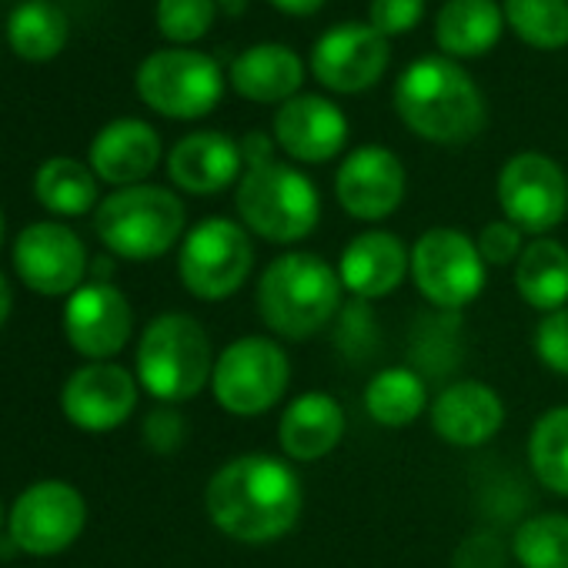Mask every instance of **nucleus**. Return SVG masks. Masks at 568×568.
<instances>
[{
  "mask_svg": "<svg viewBox=\"0 0 568 568\" xmlns=\"http://www.w3.org/2000/svg\"><path fill=\"white\" fill-rule=\"evenodd\" d=\"M144 442L154 448V452H174L181 442H184V418L171 408H158L148 415L144 422Z\"/></svg>",
  "mask_w": 568,
  "mask_h": 568,
  "instance_id": "38",
  "label": "nucleus"
},
{
  "mask_svg": "<svg viewBox=\"0 0 568 568\" xmlns=\"http://www.w3.org/2000/svg\"><path fill=\"white\" fill-rule=\"evenodd\" d=\"M241 144L217 131H194L168 154L171 181L187 194H217L241 181Z\"/></svg>",
  "mask_w": 568,
  "mask_h": 568,
  "instance_id": "22",
  "label": "nucleus"
},
{
  "mask_svg": "<svg viewBox=\"0 0 568 568\" xmlns=\"http://www.w3.org/2000/svg\"><path fill=\"white\" fill-rule=\"evenodd\" d=\"M302 505L305 491L295 468L264 452L224 462L204 491V508L214 528L244 545L284 538L298 525Z\"/></svg>",
  "mask_w": 568,
  "mask_h": 568,
  "instance_id": "1",
  "label": "nucleus"
},
{
  "mask_svg": "<svg viewBox=\"0 0 568 568\" xmlns=\"http://www.w3.org/2000/svg\"><path fill=\"white\" fill-rule=\"evenodd\" d=\"M0 244H4V214H0Z\"/></svg>",
  "mask_w": 568,
  "mask_h": 568,
  "instance_id": "43",
  "label": "nucleus"
},
{
  "mask_svg": "<svg viewBox=\"0 0 568 568\" xmlns=\"http://www.w3.org/2000/svg\"><path fill=\"white\" fill-rule=\"evenodd\" d=\"M372 28L385 38L408 34L425 18V0H372L368 4Z\"/></svg>",
  "mask_w": 568,
  "mask_h": 568,
  "instance_id": "35",
  "label": "nucleus"
},
{
  "mask_svg": "<svg viewBox=\"0 0 568 568\" xmlns=\"http://www.w3.org/2000/svg\"><path fill=\"white\" fill-rule=\"evenodd\" d=\"M138 405V382L128 368L94 362L74 372L61 392V412L84 432H111L131 418Z\"/></svg>",
  "mask_w": 568,
  "mask_h": 568,
  "instance_id": "18",
  "label": "nucleus"
},
{
  "mask_svg": "<svg viewBox=\"0 0 568 568\" xmlns=\"http://www.w3.org/2000/svg\"><path fill=\"white\" fill-rule=\"evenodd\" d=\"M405 164L382 144L355 148L335 174L338 204L358 221H382L395 214L405 201Z\"/></svg>",
  "mask_w": 568,
  "mask_h": 568,
  "instance_id": "15",
  "label": "nucleus"
},
{
  "mask_svg": "<svg viewBox=\"0 0 568 568\" xmlns=\"http://www.w3.org/2000/svg\"><path fill=\"white\" fill-rule=\"evenodd\" d=\"M511 555L521 568H568V515L541 511L511 535Z\"/></svg>",
  "mask_w": 568,
  "mask_h": 568,
  "instance_id": "31",
  "label": "nucleus"
},
{
  "mask_svg": "<svg viewBox=\"0 0 568 568\" xmlns=\"http://www.w3.org/2000/svg\"><path fill=\"white\" fill-rule=\"evenodd\" d=\"M8 315H11V284L4 274H0V328H4Z\"/></svg>",
  "mask_w": 568,
  "mask_h": 568,
  "instance_id": "41",
  "label": "nucleus"
},
{
  "mask_svg": "<svg viewBox=\"0 0 568 568\" xmlns=\"http://www.w3.org/2000/svg\"><path fill=\"white\" fill-rule=\"evenodd\" d=\"M88 521L81 491L68 481H38L11 508V538L28 555H58L78 541Z\"/></svg>",
  "mask_w": 568,
  "mask_h": 568,
  "instance_id": "12",
  "label": "nucleus"
},
{
  "mask_svg": "<svg viewBox=\"0 0 568 568\" xmlns=\"http://www.w3.org/2000/svg\"><path fill=\"white\" fill-rule=\"evenodd\" d=\"M515 288L535 312L568 308V251L555 237H535L515 261Z\"/></svg>",
  "mask_w": 568,
  "mask_h": 568,
  "instance_id": "26",
  "label": "nucleus"
},
{
  "mask_svg": "<svg viewBox=\"0 0 568 568\" xmlns=\"http://www.w3.org/2000/svg\"><path fill=\"white\" fill-rule=\"evenodd\" d=\"M0 525H4V508H0Z\"/></svg>",
  "mask_w": 568,
  "mask_h": 568,
  "instance_id": "44",
  "label": "nucleus"
},
{
  "mask_svg": "<svg viewBox=\"0 0 568 568\" xmlns=\"http://www.w3.org/2000/svg\"><path fill=\"white\" fill-rule=\"evenodd\" d=\"M345 435V408L325 392H305L277 422L281 452L295 462H318L338 448Z\"/></svg>",
  "mask_w": 568,
  "mask_h": 568,
  "instance_id": "23",
  "label": "nucleus"
},
{
  "mask_svg": "<svg viewBox=\"0 0 568 568\" xmlns=\"http://www.w3.org/2000/svg\"><path fill=\"white\" fill-rule=\"evenodd\" d=\"M528 465L548 491L568 498V405L548 408L531 425Z\"/></svg>",
  "mask_w": 568,
  "mask_h": 568,
  "instance_id": "30",
  "label": "nucleus"
},
{
  "mask_svg": "<svg viewBox=\"0 0 568 568\" xmlns=\"http://www.w3.org/2000/svg\"><path fill=\"white\" fill-rule=\"evenodd\" d=\"M94 231L108 251L128 261H151L178 244L184 231V204L158 184L121 187L98 204Z\"/></svg>",
  "mask_w": 568,
  "mask_h": 568,
  "instance_id": "6",
  "label": "nucleus"
},
{
  "mask_svg": "<svg viewBox=\"0 0 568 568\" xmlns=\"http://www.w3.org/2000/svg\"><path fill=\"white\" fill-rule=\"evenodd\" d=\"M271 148H274V144H271L267 134L251 131V134H244V141H241V158H244L247 168H261V164H271V161H274V151H271Z\"/></svg>",
  "mask_w": 568,
  "mask_h": 568,
  "instance_id": "39",
  "label": "nucleus"
},
{
  "mask_svg": "<svg viewBox=\"0 0 568 568\" xmlns=\"http://www.w3.org/2000/svg\"><path fill=\"white\" fill-rule=\"evenodd\" d=\"M254 244L247 227L231 217H207L194 224L181 244L178 271L184 288L201 302H224L247 281Z\"/></svg>",
  "mask_w": 568,
  "mask_h": 568,
  "instance_id": "9",
  "label": "nucleus"
},
{
  "mask_svg": "<svg viewBox=\"0 0 568 568\" xmlns=\"http://www.w3.org/2000/svg\"><path fill=\"white\" fill-rule=\"evenodd\" d=\"M292 382V362L284 355V348L271 338L247 335L231 342L211 375L214 398L224 412L237 418H254L271 412Z\"/></svg>",
  "mask_w": 568,
  "mask_h": 568,
  "instance_id": "8",
  "label": "nucleus"
},
{
  "mask_svg": "<svg viewBox=\"0 0 568 568\" xmlns=\"http://www.w3.org/2000/svg\"><path fill=\"white\" fill-rule=\"evenodd\" d=\"M505 31V14L495 0H445L435 18V41L448 58H481Z\"/></svg>",
  "mask_w": 568,
  "mask_h": 568,
  "instance_id": "25",
  "label": "nucleus"
},
{
  "mask_svg": "<svg viewBox=\"0 0 568 568\" xmlns=\"http://www.w3.org/2000/svg\"><path fill=\"white\" fill-rule=\"evenodd\" d=\"M217 11V0H158V31L171 44H194L211 31Z\"/></svg>",
  "mask_w": 568,
  "mask_h": 568,
  "instance_id": "33",
  "label": "nucleus"
},
{
  "mask_svg": "<svg viewBox=\"0 0 568 568\" xmlns=\"http://www.w3.org/2000/svg\"><path fill=\"white\" fill-rule=\"evenodd\" d=\"M412 277L435 308L458 312L485 288V257L468 234L432 227L412 247Z\"/></svg>",
  "mask_w": 568,
  "mask_h": 568,
  "instance_id": "10",
  "label": "nucleus"
},
{
  "mask_svg": "<svg viewBox=\"0 0 568 568\" xmlns=\"http://www.w3.org/2000/svg\"><path fill=\"white\" fill-rule=\"evenodd\" d=\"M88 161L101 181L114 187H134L158 168L161 138L141 118H118L98 131V138L91 141Z\"/></svg>",
  "mask_w": 568,
  "mask_h": 568,
  "instance_id": "21",
  "label": "nucleus"
},
{
  "mask_svg": "<svg viewBox=\"0 0 568 568\" xmlns=\"http://www.w3.org/2000/svg\"><path fill=\"white\" fill-rule=\"evenodd\" d=\"M395 111L432 144H468L485 128V98L452 58H418L395 84Z\"/></svg>",
  "mask_w": 568,
  "mask_h": 568,
  "instance_id": "2",
  "label": "nucleus"
},
{
  "mask_svg": "<svg viewBox=\"0 0 568 568\" xmlns=\"http://www.w3.org/2000/svg\"><path fill=\"white\" fill-rule=\"evenodd\" d=\"M498 204L521 234L541 237L568 214V178L548 154L521 151L498 174Z\"/></svg>",
  "mask_w": 568,
  "mask_h": 568,
  "instance_id": "11",
  "label": "nucleus"
},
{
  "mask_svg": "<svg viewBox=\"0 0 568 568\" xmlns=\"http://www.w3.org/2000/svg\"><path fill=\"white\" fill-rule=\"evenodd\" d=\"M274 141L284 154L302 164H325L348 144V118L335 101L322 94H298L277 108Z\"/></svg>",
  "mask_w": 568,
  "mask_h": 568,
  "instance_id": "17",
  "label": "nucleus"
},
{
  "mask_svg": "<svg viewBox=\"0 0 568 568\" xmlns=\"http://www.w3.org/2000/svg\"><path fill=\"white\" fill-rule=\"evenodd\" d=\"M505 425V402L485 382H455L432 402V428L455 448H478Z\"/></svg>",
  "mask_w": 568,
  "mask_h": 568,
  "instance_id": "20",
  "label": "nucleus"
},
{
  "mask_svg": "<svg viewBox=\"0 0 568 568\" xmlns=\"http://www.w3.org/2000/svg\"><path fill=\"white\" fill-rule=\"evenodd\" d=\"M392 44L372 24H338L325 31L312 51L315 81L335 94H362L382 81Z\"/></svg>",
  "mask_w": 568,
  "mask_h": 568,
  "instance_id": "13",
  "label": "nucleus"
},
{
  "mask_svg": "<svg viewBox=\"0 0 568 568\" xmlns=\"http://www.w3.org/2000/svg\"><path fill=\"white\" fill-rule=\"evenodd\" d=\"M505 24L535 51L568 44V0H505Z\"/></svg>",
  "mask_w": 568,
  "mask_h": 568,
  "instance_id": "32",
  "label": "nucleus"
},
{
  "mask_svg": "<svg viewBox=\"0 0 568 568\" xmlns=\"http://www.w3.org/2000/svg\"><path fill=\"white\" fill-rule=\"evenodd\" d=\"M217 8H221L224 14H231V18H234V14H241V11L247 8V0H217Z\"/></svg>",
  "mask_w": 568,
  "mask_h": 568,
  "instance_id": "42",
  "label": "nucleus"
},
{
  "mask_svg": "<svg viewBox=\"0 0 568 568\" xmlns=\"http://www.w3.org/2000/svg\"><path fill=\"white\" fill-rule=\"evenodd\" d=\"M71 34L68 14L51 0H24L8 21V44L24 61H51L64 51Z\"/></svg>",
  "mask_w": 568,
  "mask_h": 568,
  "instance_id": "27",
  "label": "nucleus"
},
{
  "mask_svg": "<svg viewBox=\"0 0 568 568\" xmlns=\"http://www.w3.org/2000/svg\"><path fill=\"white\" fill-rule=\"evenodd\" d=\"M455 568H505V545L495 531H471L455 548Z\"/></svg>",
  "mask_w": 568,
  "mask_h": 568,
  "instance_id": "37",
  "label": "nucleus"
},
{
  "mask_svg": "<svg viewBox=\"0 0 568 568\" xmlns=\"http://www.w3.org/2000/svg\"><path fill=\"white\" fill-rule=\"evenodd\" d=\"M34 197L64 217L88 214L98 201V174L74 158H51L34 174Z\"/></svg>",
  "mask_w": 568,
  "mask_h": 568,
  "instance_id": "28",
  "label": "nucleus"
},
{
  "mask_svg": "<svg viewBox=\"0 0 568 568\" xmlns=\"http://www.w3.org/2000/svg\"><path fill=\"white\" fill-rule=\"evenodd\" d=\"M14 267L38 295H74L88 271V251L71 227L58 221H38L18 234Z\"/></svg>",
  "mask_w": 568,
  "mask_h": 568,
  "instance_id": "14",
  "label": "nucleus"
},
{
  "mask_svg": "<svg viewBox=\"0 0 568 568\" xmlns=\"http://www.w3.org/2000/svg\"><path fill=\"white\" fill-rule=\"evenodd\" d=\"M207 332L181 312L154 318L138 342V382L158 402H187L214 375Z\"/></svg>",
  "mask_w": 568,
  "mask_h": 568,
  "instance_id": "5",
  "label": "nucleus"
},
{
  "mask_svg": "<svg viewBox=\"0 0 568 568\" xmlns=\"http://www.w3.org/2000/svg\"><path fill=\"white\" fill-rule=\"evenodd\" d=\"M267 4H274L281 14H292V18H308L315 14L325 0H267Z\"/></svg>",
  "mask_w": 568,
  "mask_h": 568,
  "instance_id": "40",
  "label": "nucleus"
},
{
  "mask_svg": "<svg viewBox=\"0 0 568 568\" xmlns=\"http://www.w3.org/2000/svg\"><path fill=\"white\" fill-rule=\"evenodd\" d=\"M134 88L151 111L174 121H194L217 108L224 78L214 58L191 48H164L141 61Z\"/></svg>",
  "mask_w": 568,
  "mask_h": 568,
  "instance_id": "7",
  "label": "nucleus"
},
{
  "mask_svg": "<svg viewBox=\"0 0 568 568\" xmlns=\"http://www.w3.org/2000/svg\"><path fill=\"white\" fill-rule=\"evenodd\" d=\"M428 408V388L412 368H385L365 388V412L385 428H405Z\"/></svg>",
  "mask_w": 568,
  "mask_h": 568,
  "instance_id": "29",
  "label": "nucleus"
},
{
  "mask_svg": "<svg viewBox=\"0 0 568 568\" xmlns=\"http://www.w3.org/2000/svg\"><path fill=\"white\" fill-rule=\"evenodd\" d=\"M338 274L345 292H352L355 298H388L402 288L405 274H412V251L392 231H365L352 237L342 251Z\"/></svg>",
  "mask_w": 568,
  "mask_h": 568,
  "instance_id": "19",
  "label": "nucleus"
},
{
  "mask_svg": "<svg viewBox=\"0 0 568 568\" xmlns=\"http://www.w3.org/2000/svg\"><path fill=\"white\" fill-rule=\"evenodd\" d=\"M342 274L312 251L274 257L257 281L261 322L288 342H305L332 325L342 308Z\"/></svg>",
  "mask_w": 568,
  "mask_h": 568,
  "instance_id": "3",
  "label": "nucleus"
},
{
  "mask_svg": "<svg viewBox=\"0 0 568 568\" xmlns=\"http://www.w3.org/2000/svg\"><path fill=\"white\" fill-rule=\"evenodd\" d=\"M535 355L555 375H568V308L545 315L535 328Z\"/></svg>",
  "mask_w": 568,
  "mask_h": 568,
  "instance_id": "34",
  "label": "nucleus"
},
{
  "mask_svg": "<svg viewBox=\"0 0 568 568\" xmlns=\"http://www.w3.org/2000/svg\"><path fill=\"white\" fill-rule=\"evenodd\" d=\"M475 244H478L485 264L505 267V264H511V261L521 257V251H525V234H521L511 221L501 217V221H488V224L481 227V234H478Z\"/></svg>",
  "mask_w": 568,
  "mask_h": 568,
  "instance_id": "36",
  "label": "nucleus"
},
{
  "mask_svg": "<svg viewBox=\"0 0 568 568\" xmlns=\"http://www.w3.org/2000/svg\"><path fill=\"white\" fill-rule=\"evenodd\" d=\"M234 207L251 234L274 244L305 241L322 217V197L315 181L281 161L247 168L237 181Z\"/></svg>",
  "mask_w": 568,
  "mask_h": 568,
  "instance_id": "4",
  "label": "nucleus"
},
{
  "mask_svg": "<svg viewBox=\"0 0 568 568\" xmlns=\"http://www.w3.org/2000/svg\"><path fill=\"white\" fill-rule=\"evenodd\" d=\"M134 328V312L111 281H94L78 288L64 305V335L84 358H114Z\"/></svg>",
  "mask_w": 568,
  "mask_h": 568,
  "instance_id": "16",
  "label": "nucleus"
},
{
  "mask_svg": "<svg viewBox=\"0 0 568 568\" xmlns=\"http://www.w3.org/2000/svg\"><path fill=\"white\" fill-rule=\"evenodd\" d=\"M305 84L302 58L284 44H254L231 64V88L254 104H284Z\"/></svg>",
  "mask_w": 568,
  "mask_h": 568,
  "instance_id": "24",
  "label": "nucleus"
}]
</instances>
